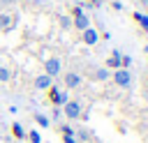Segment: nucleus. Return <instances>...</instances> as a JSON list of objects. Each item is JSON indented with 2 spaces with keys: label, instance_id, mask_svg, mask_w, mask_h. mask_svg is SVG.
<instances>
[{
  "label": "nucleus",
  "instance_id": "nucleus-1",
  "mask_svg": "<svg viewBox=\"0 0 148 143\" xmlns=\"http://www.w3.org/2000/svg\"><path fill=\"white\" fill-rule=\"evenodd\" d=\"M44 74L46 76H51V78H58L60 74H62V60L60 58H46L44 60Z\"/></svg>",
  "mask_w": 148,
  "mask_h": 143
},
{
  "label": "nucleus",
  "instance_id": "nucleus-2",
  "mask_svg": "<svg viewBox=\"0 0 148 143\" xmlns=\"http://www.w3.org/2000/svg\"><path fill=\"white\" fill-rule=\"evenodd\" d=\"M60 108H62V115H65L67 120H76V118H81V101H79V99H67Z\"/></svg>",
  "mask_w": 148,
  "mask_h": 143
},
{
  "label": "nucleus",
  "instance_id": "nucleus-3",
  "mask_svg": "<svg viewBox=\"0 0 148 143\" xmlns=\"http://www.w3.org/2000/svg\"><path fill=\"white\" fill-rule=\"evenodd\" d=\"M111 81L118 88H130L132 85V72L130 69H113L111 72Z\"/></svg>",
  "mask_w": 148,
  "mask_h": 143
},
{
  "label": "nucleus",
  "instance_id": "nucleus-4",
  "mask_svg": "<svg viewBox=\"0 0 148 143\" xmlns=\"http://www.w3.org/2000/svg\"><path fill=\"white\" fill-rule=\"evenodd\" d=\"M67 99H69L67 90H60L58 85H51V88H49V101H51L53 106H62Z\"/></svg>",
  "mask_w": 148,
  "mask_h": 143
},
{
  "label": "nucleus",
  "instance_id": "nucleus-5",
  "mask_svg": "<svg viewBox=\"0 0 148 143\" xmlns=\"http://www.w3.org/2000/svg\"><path fill=\"white\" fill-rule=\"evenodd\" d=\"M81 42H83V44H88V46H95V44L99 42V32L90 25V28H86V30L81 32Z\"/></svg>",
  "mask_w": 148,
  "mask_h": 143
},
{
  "label": "nucleus",
  "instance_id": "nucleus-6",
  "mask_svg": "<svg viewBox=\"0 0 148 143\" xmlns=\"http://www.w3.org/2000/svg\"><path fill=\"white\" fill-rule=\"evenodd\" d=\"M62 78H65V88H67V90H69V88H79V85L83 83L81 74H76V72H67Z\"/></svg>",
  "mask_w": 148,
  "mask_h": 143
},
{
  "label": "nucleus",
  "instance_id": "nucleus-7",
  "mask_svg": "<svg viewBox=\"0 0 148 143\" xmlns=\"http://www.w3.org/2000/svg\"><path fill=\"white\" fill-rule=\"evenodd\" d=\"M72 23H74V28H76V30H81V32H83L86 28H90V18L86 16V12H83V14L72 16Z\"/></svg>",
  "mask_w": 148,
  "mask_h": 143
},
{
  "label": "nucleus",
  "instance_id": "nucleus-8",
  "mask_svg": "<svg viewBox=\"0 0 148 143\" xmlns=\"http://www.w3.org/2000/svg\"><path fill=\"white\" fill-rule=\"evenodd\" d=\"M120 55H123L120 51H111V55L106 58V65H104V67H106L109 72H113V69H120Z\"/></svg>",
  "mask_w": 148,
  "mask_h": 143
},
{
  "label": "nucleus",
  "instance_id": "nucleus-9",
  "mask_svg": "<svg viewBox=\"0 0 148 143\" xmlns=\"http://www.w3.org/2000/svg\"><path fill=\"white\" fill-rule=\"evenodd\" d=\"M51 85H53V78L46 76V74H39V76L35 78V88H37V90H49Z\"/></svg>",
  "mask_w": 148,
  "mask_h": 143
},
{
  "label": "nucleus",
  "instance_id": "nucleus-10",
  "mask_svg": "<svg viewBox=\"0 0 148 143\" xmlns=\"http://www.w3.org/2000/svg\"><path fill=\"white\" fill-rule=\"evenodd\" d=\"M92 76H95V81H106V78H111V72L106 67H95Z\"/></svg>",
  "mask_w": 148,
  "mask_h": 143
},
{
  "label": "nucleus",
  "instance_id": "nucleus-11",
  "mask_svg": "<svg viewBox=\"0 0 148 143\" xmlns=\"http://www.w3.org/2000/svg\"><path fill=\"white\" fill-rule=\"evenodd\" d=\"M14 23V16L12 14H0V30H9Z\"/></svg>",
  "mask_w": 148,
  "mask_h": 143
},
{
  "label": "nucleus",
  "instance_id": "nucleus-12",
  "mask_svg": "<svg viewBox=\"0 0 148 143\" xmlns=\"http://www.w3.org/2000/svg\"><path fill=\"white\" fill-rule=\"evenodd\" d=\"M132 18H134V21H136V23H139V25H141L143 30H148V14H141V12H134V14H132Z\"/></svg>",
  "mask_w": 148,
  "mask_h": 143
},
{
  "label": "nucleus",
  "instance_id": "nucleus-13",
  "mask_svg": "<svg viewBox=\"0 0 148 143\" xmlns=\"http://www.w3.org/2000/svg\"><path fill=\"white\" fill-rule=\"evenodd\" d=\"M12 134H14L16 138H25V129H23V125H21V122H14V125H12Z\"/></svg>",
  "mask_w": 148,
  "mask_h": 143
},
{
  "label": "nucleus",
  "instance_id": "nucleus-14",
  "mask_svg": "<svg viewBox=\"0 0 148 143\" xmlns=\"http://www.w3.org/2000/svg\"><path fill=\"white\" fill-rule=\"evenodd\" d=\"M25 136L30 138V143H42V134H39L37 129H32V131H25Z\"/></svg>",
  "mask_w": 148,
  "mask_h": 143
},
{
  "label": "nucleus",
  "instance_id": "nucleus-15",
  "mask_svg": "<svg viewBox=\"0 0 148 143\" xmlns=\"http://www.w3.org/2000/svg\"><path fill=\"white\" fill-rule=\"evenodd\" d=\"M9 78H12V72H9L7 67H2V65H0V83H7Z\"/></svg>",
  "mask_w": 148,
  "mask_h": 143
},
{
  "label": "nucleus",
  "instance_id": "nucleus-16",
  "mask_svg": "<svg viewBox=\"0 0 148 143\" xmlns=\"http://www.w3.org/2000/svg\"><path fill=\"white\" fill-rule=\"evenodd\" d=\"M35 122H37L39 127H49V125H51V122H49V118H46V115H42V113H37V115H35Z\"/></svg>",
  "mask_w": 148,
  "mask_h": 143
},
{
  "label": "nucleus",
  "instance_id": "nucleus-17",
  "mask_svg": "<svg viewBox=\"0 0 148 143\" xmlns=\"http://www.w3.org/2000/svg\"><path fill=\"white\" fill-rule=\"evenodd\" d=\"M132 65V55H120V69H130Z\"/></svg>",
  "mask_w": 148,
  "mask_h": 143
},
{
  "label": "nucleus",
  "instance_id": "nucleus-18",
  "mask_svg": "<svg viewBox=\"0 0 148 143\" xmlns=\"http://www.w3.org/2000/svg\"><path fill=\"white\" fill-rule=\"evenodd\" d=\"M74 138H81V141H88V138H90V131H88V129L83 127V129H79V131H76V136H74Z\"/></svg>",
  "mask_w": 148,
  "mask_h": 143
},
{
  "label": "nucleus",
  "instance_id": "nucleus-19",
  "mask_svg": "<svg viewBox=\"0 0 148 143\" xmlns=\"http://www.w3.org/2000/svg\"><path fill=\"white\" fill-rule=\"evenodd\" d=\"M111 7H113L116 12H123V2H120V0H116V2H111Z\"/></svg>",
  "mask_w": 148,
  "mask_h": 143
},
{
  "label": "nucleus",
  "instance_id": "nucleus-20",
  "mask_svg": "<svg viewBox=\"0 0 148 143\" xmlns=\"http://www.w3.org/2000/svg\"><path fill=\"white\" fill-rule=\"evenodd\" d=\"M62 141L65 143H79V138H74V136H62Z\"/></svg>",
  "mask_w": 148,
  "mask_h": 143
},
{
  "label": "nucleus",
  "instance_id": "nucleus-21",
  "mask_svg": "<svg viewBox=\"0 0 148 143\" xmlns=\"http://www.w3.org/2000/svg\"><path fill=\"white\" fill-rule=\"evenodd\" d=\"M60 25H62V28H69L72 21H69V18H60Z\"/></svg>",
  "mask_w": 148,
  "mask_h": 143
},
{
  "label": "nucleus",
  "instance_id": "nucleus-22",
  "mask_svg": "<svg viewBox=\"0 0 148 143\" xmlns=\"http://www.w3.org/2000/svg\"><path fill=\"white\" fill-rule=\"evenodd\" d=\"M76 14H83V9H81V7H74V9H72V16H76Z\"/></svg>",
  "mask_w": 148,
  "mask_h": 143
},
{
  "label": "nucleus",
  "instance_id": "nucleus-23",
  "mask_svg": "<svg viewBox=\"0 0 148 143\" xmlns=\"http://www.w3.org/2000/svg\"><path fill=\"white\" fill-rule=\"evenodd\" d=\"M99 2L102 0H88V5H92V7H99Z\"/></svg>",
  "mask_w": 148,
  "mask_h": 143
},
{
  "label": "nucleus",
  "instance_id": "nucleus-24",
  "mask_svg": "<svg viewBox=\"0 0 148 143\" xmlns=\"http://www.w3.org/2000/svg\"><path fill=\"white\" fill-rule=\"evenodd\" d=\"M146 90H148V78H146Z\"/></svg>",
  "mask_w": 148,
  "mask_h": 143
},
{
  "label": "nucleus",
  "instance_id": "nucleus-25",
  "mask_svg": "<svg viewBox=\"0 0 148 143\" xmlns=\"http://www.w3.org/2000/svg\"><path fill=\"white\" fill-rule=\"evenodd\" d=\"M146 14H148V2H146Z\"/></svg>",
  "mask_w": 148,
  "mask_h": 143
},
{
  "label": "nucleus",
  "instance_id": "nucleus-26",
  "mask_svg": "<svg viewBox=\"0 0 148 143\" xmlns=\"http://www.w3.org/2000/svg\"><path fill=\"white\" fill-rule=\"evenodd\" d=\"M146 2H148V0H146Z\"/></svg>",
  "mask_w": 148,
  "mask_h": 143
}]
</instances>
